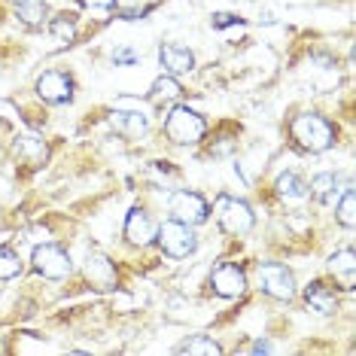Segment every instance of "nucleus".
I'll return each instance as SVG.
<instances>
[{
  "label": "nucleus",
  "mask_w": 356,
  "mask_h": 356,
  "mask_svg": "<svg viewBox=\"0 0 356 356\" xmlns=\"http://www.w3.org/2000/svg\"><path fill=\"white\" fill-rule=\"evenodd\" d=\"M19 22L25 28H43L46 19H49V10H46L43 0H25V3H19Z\"/></svg>",
  "instance_id": "a211bd4d"
},
{
  "label": "nucleus",
  "mask_w": 356,
  "mask_h": 356,
  "mask_svg": "<svg viewBox=\"0 0 356 356\" xmlns=\"http://www.w3.org/2000/svg\"><path fill=\"white\" fill-rule=\"evenodd\" d=\"M305 298H307V305H311V311H317V314H335V307H338L335 293L320 280H314L311 286L305 289Z\"/></svg>",
  "instance_id": "dca6fc26"
},
{
  "label": "nucleus",
  "mask_w": 356,
  "mask_h": 356,
  "mask_svg": "<svg viewBox=\"0 0 356 356\" xmlns=\"http://www.w3.org/2000/svg\"><path fill=\"white\" fill-rule=\"evenodd\" d=\"M274 189H277V195L286 201V204H298V201L307 198V183L298 174H280Z\"/></svg>",
  "instance_id": "f3484780"
},
{
  "label": "nucleus",
  "mask_w": 356,
  "mask_h": 356,
  "mask_svg": "<svg viewBox=\"0 0 356 356\" xmlns=\"http://www.w3.org/2000/svg\"><path fill=\"white\" fill-rule=\"evenodd\" d=\"M204 131H207L204 119L189 107H174L165 119V134L171 137V143H177V147H195L204 137Z\"/></svg>",
  "instance_id": "f03ea898"
},
{
  "label": "nucleus",
  "mask_w": 356,
  "mask_h": 356,
  "mask_svg": "<svg viewBox=\"0 0 356 356\" xmlns=\"http://www.w3.org/2000/svg\"><path fill=\"white\" fill-rule=\"evenodd\" d=\"M289 134H293V140L305 152H326L332 143H335V128H332L329 119L317 116V113H302V116H296L293 125H289Z\"/></svg>",
  "instance_id": "f257e3e1"
},
{
  "label": "nucleus",
  "mask_w": 356,
  "mask_h": 356,
  "mask_svg": "<svg viewBox=\"0 0 356 356\" xmlns=\"http://www.w3.org/2000/svg\"><path fill=\"white\" fill-rule=\"evenodd\" d=\"M22 274V259L15 250L0 247V280H13Z\"/></svg>",
  "instance_id": "412c9836"
},
{
  "label": "nucleus",
  "mask_w": 356,
  "mask_h": 356,
  "mask_svg": "<svg viewBox=\"0 0 356 356\" xmlns=\"http://www.w3.org/2000/svg\"><path fill=\"white\" fill-rule=\"evenodd\" d=\"M210 286H213V293L222 296V298H238V296H244V289H247V274L241 271L238 265L225 262L210 274Z\"/></svg>",
  "instance_id": "1a4fd4ad"
},
{
  "label": "nucleus",
  "mask_w": 356,
  "mask_h": 356,
  "mask_svg": "<svg viewBox=\"0 0 356 356\" xmlns=\"http://www.w3.org/2000/svg\"><path fill=\"white\" fill-rule=\"evenodd\" d=\"M86 277L98 289H113L116 286V265L104 253H88L86 259Z\"/></svg>",
  "instance_id": "f8f14e48"
},
{
  "label": "nucleus",
  "mask_w": 356,
  "mask_h": 356,
  "mask_svg": "<svg viewBox=\"0 0 356 356\" xmlns=\"http://www.w3.org/2000/svg\"><path fill=\"white\" fill-rule=\"evenodd\" d=\"M15 3H25V0H15Z\"/></svg>",
  "instance_id": "cd10ccee"
},
{
  "label": "nucleus",
  "mask_w": 356,
  "mask_h": 356,
  "mask_svg": "<svg viewBox=\"0 0 356 356\" xmlns=\"http://www.w3.org/2000/svg\"><path fill=\"white\" fill-rule=\"evenodd\" d=\"M274 350V344H268V341H256L253 344V353H271Z\"/></svg>",
  "instance_id": "bb28decb"
},
{
  "label": "nucleus",
  "mask_w": 356,
  "mask_h": 356,
  "mask_svg": "<svg viewBox=\"0 0 356 356\" xmlns=\"http://www.w3.org/2000/svg\"><path fill=\"white\" fill-rule=\"evenodd\" d=\"M159 61H161V67H165L171 76L192 74V67H195V55L186 49V46H180V43H165V46H161V49H159Z\"/></svg>",
  "instance_id": "9b49d317"
},
{
  "label": "nucleus",
  "mask_w": 356,
  "mask_h": 356,
  "mask_svg": "<svg viewBox=\"0 0 356 356\" xmlns=\"http://www.w3.org/2000/svg\"><path fill=\"white\" fill-rule=\"evenodd\" d=\"M83 6H88V10H110L116 0H79Z\"/></svg>",
  "instance_id": "a878e982"
},
{
  "label": "nucleus",
  "mask_w": 356,
  "mask_h": 356,
  "mask_svg": "<svg viewBox=\"0 0 356 356\" xmlns=\"http://www.w3.org/2000/svg\"><path fill=\"white\" fill-rule=\"evenodd\" d=\"M213 213H216V222H220V229L229 232V234H247L250 229H253V222H256V216H253V210H250V204H244V201H238V198H229V195L216 198Z\"/></svg>",
  "instance_id": "20e7f679"
},
{
  "label": "nucleus",
  "mask_w": 356,
  "mask_h": 356,
  "mask_svg": "<svg viewBox=\"0 0 356 356\" xmlns=\"http://www.w3.org/2000/svg\"><path fill=\"white\" fill-rule=\"evenodd\" d=\"M156 229L159 225L152 222V216L143 207H134L125 220V238H128V244H134V247L152 244V241H156Z\"/></svg>",
  "instance_id": "9d476101"
},
{
  "label": "nucleus",
  "mask_w": 356,
  "mask_h": 356,
  "mask_svg": "<svg viewBox=\"0 0 356 356\" xmlns=\"http://www.w3.org/2000/svg\"><path fill=\"white\" fill-rule=\"evenodd\" d=\"M110 122L119 134H125V137H143L149 131V119L143 116L140 110H116L110 116Z\"/></svg>",
  "instance_id": "ddd939ff"
},
{
  "label": "nucleus",
  "mask_w": 356,
  "mask_h": 356,
  "mask_svg": "<svg viewBox=\"0 0 356 356\" xmlns=\"http://www.w3.org/2000/svg\"><path fill=\"white\" fill-rule=\"evenodd\" d=\"M180 353H189V356H216L220 353V344L210 341L207 335H192L189 341H183L180 347H177Z\"/></svg>",
  "instance_id": "6ab92c4d"
},
{
  "label": "nucleus",
  "mask_w": 356,
  "mask_h": 356,
  "mask_svg": "<svg viewBox=\"0 0 356 356\" xmlns=\"http://www.w3.org/2000/svg\"><path fill=\"white\" fill-rule=\"evenodd\" d=\"M341 180H338V174H317L307 186V195H314L320 201V204H335L338 195H341Z\"/></svg>",
  "instance_id": "4468645a"
},
{
  "label": "nucleus",
  "mask_w": 356,
  "mask_h": 356,
  "mask_svg": "<svg viewBox=\"0 0 356 356\" xmlns=\"http://www.w3.org/2000/svg\"><path fill=\"white\" fill-rule=\"evenodd\" d=\"M329 271L335 274V280H341V286L344 289H353V283H356V256H353V250L347 247L341 250V253H335L329 259Z\"/></svg>",
  "instance_id": "2eb2a0df"
},
{
  "label": "nucleus",
  "mask_w": 356,
  "mask_h": 356,
  "mask_svg": "<svg viewBox=\"0 0 356 356\" xmlns=\"http://www.w3.org/2000/svg\"><path fill=\"white\" fill-rule=\"evenodd\" d=\"M113 61H116V67H128V64H137V61H140V55H137L131 46H122V49L113 52Z\"/></svg>",
  "instance_id": "b1692460"
},
{
  "label": "nucleus",
  "mask_w": 356,
  "mask_h": 356,
  "mask_svg": "<svg viewBox=\"0 0 356 356\" xmlns=\"http://www.w3.org/2000/svg\"><path fill=\"white\" fill-rule=\"evenodd\" d=\"M52 34L61 40V43H70V40L76 37V28H74V22H70V15H58V19H52Z\"/></svg>",
  "instance_id": "5701e85b"
},
{
  "label": "nucleus",
  "mask_w": 356,
  "mask_h": 356,
  "mask_svg": "<svg viewBox=\"0 0 356 356\" xmlns=\"http://www.w3.org/2000/svg\"><path fill=\"white\" fill-rule=\"evenodd\" d=\"M37 95L46 104H67L74 98V79L67 74H61V70H46L37 79Z\"/></svg>",
  "instance_id": "6e6552de"
},
{
  "label": "nucleus",
  "mask_w": 356,
  "mask_h": 356,
  "mask_svg": "<svg viewBox=\"0 0 356 356\" xmlns=\"http://www.w3.org/2000/svg\"><path fill=\"white\" fill-rule=\"evenodd\" d=\"M156 241H159L161 253H168L174 259H186L189 253H195V247H198V238H195V232H192V225H186L180 220L161 222L156 229Z\"/></svg>",
  "instance_id": "7ed1b4c3"
},
{
  "label": "nucleus",
  "mask_w": 356,
  "mask_h": 356,
  "mask_svg": "<svg viewBox=\"0 0 356 356\" xmlns=\"http://www.w3.org/2000/svg\"><path fill=\"white\" fill-rule=\"evenodd\" d=\"M183 95L180 83L168 74V76H159L156 83H152V101H177Z\"/></svg>",
  "instance_id": "aec40b11"
},
{
  "label": "nucleus",
  "mask_w": 356,
  "mask_h": 356,
  "mask_svg": "<svg viewBox=\"0 0 356 356\" xmlns=\"http://www.w3.org/2000/svg\"><path fill=\"white\" fill-rule=\"evenodd\" d=\"M238 15H234V13H216L213 15V19H210V25H213V28H229V25H238Z\"/></svg>",
  "instance_id": "393cba45"
},
{
  "label": "nucleus",
  "mask_w": 356,
  "mask_h": 356,
  "mask_svg": "<svg viewBox=\"0 0 356 356\" xmlns=\"http://www.w3.org/2000/svg\"><path fill=\"white\" fill-rule=\"evenodd\" d=\"M259 286H262V293L277 298V302H289V298L296 296L293 274L283 268V265H277V262H265L262 268H259Z\"/></svg>",
  "instance_id": "0eeeda50"
},
{
  "label": "nucleus",
  "mask_w": 356,
  "mask_h": 356,
  "mask_svg": "<svg viewBox=\"0 0 356 356\" xmlns=\"http://www.w3.org/2000/svg\"><path fill=\"white\" fill-rule=\"evenodd\" d=\"M168 207H171L174 220H180L186 225H201V222H207V216H210L207 201L201 198L198 192H189V189L171 192V198H168Z\"/></svg>",
  "instance_id": "39448f33"
},
{
  "label": "nucleus",
  "mask_w": 356,
  "mask_h": 356,
  "mask_svg": "<svg viewBox=\"0 0 356 356\" xmlns=\"http://www.w3.org/2000/svg\"><path fill=\"white\" fill-rule=\"evenodd\" d=\"M34 268L43 274V277L49 280H61L67 277L70 271H74V262H70V253L61 247L49 244V241H43L37 250H34Z\"/></svg>",
  "instance_id": "423d86ee"
},
{
  "label": "nucleus",
  "mask_w": 356,
  "mask_h": 356,
  "mask_svg": "<svg viewBox=\"0 0 356 356\" xmlns=\"http://www.w3.org/2000/svg\"><path fill=\"white\" fill-rule=\"evenodd\" d=\"M335 213H338V222H341L344 229H353V189H350V186H344Z\"/></svg>",
  "instance_id": "4be33fe9"
}]
</instances>
